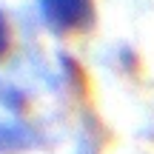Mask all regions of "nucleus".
<instances>
[{
    "label": "nucleus",
    "mask_w": 154,
    "mask_h": 154,
    "mask_svg": "<svg viewBox=\"0 0 154 154\" xmlns=\"http://www.w3.org/2000/svg\"><path fill=\"white\" fill-rule=\"evenodd\" d=\"M37 9L46 29L60 37L94 26V0H37Z\"/></svg>",
    "instance_id": "nucleus-1"
},
{
    "label": "nucleus",
    "mask_w": 154,
    "mask_h": 154,
    "mask_svg": "<svg viewBox=\"0 0 154 154\" xmlns=\"http://www.w3.org/2000/svg\"><path fill=\"white\" fill-rule=\"evenodd\" d=\"M40 143L37 131L29 128L26 123L3 120L0 117V154H23Z\"/></svg>",
    "instance_id": "nucleus-2"
},
{
    "label": "nucleus",
    "mask_w": 154,
    "mask_h": 154,
    "mask_svg": "<svg viewBox=\"0 0 154 154\" xmlns=\"http://www.w3.org/2000/svg\"><path fill=\"white\" fill-rule=\"evenodd\" d=\"M0 103H3L9 111H23L26 109V94H23L20 88H14V86L0 83Z\"/></svg>",
    "instance_id": "nucleus-3"
},
{
    "label": "nucleus",
    "mask_w": 154,
    "mask_h": 154,
    "mask_svg": "<svg viewBox=\"0 0 154 154\" xmlns=\"http://www.w3.org/2000/svg\"><path fill=\"white\" fill-rule=\"evenodd\" d=\"M11 46V32H9V23H6L3 11H0V60L6 57V51H9Z\"/></svg>",
    "instance_id": "nucleus-4"
}]
</instances>
